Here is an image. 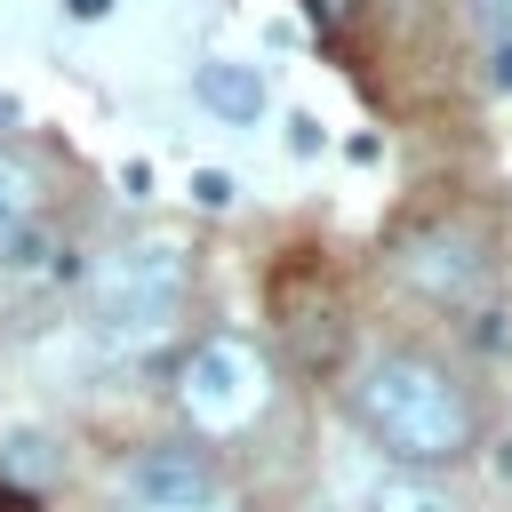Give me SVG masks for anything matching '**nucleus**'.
Wrapping results in <instances>:
<instances>
[{
  "label": "nucleus",
  "mask_w": 512,
  "mask_h": 512,
  "mask_svg": "<svg viewBox=\"0 0 512 512\" xmlns=\"http://www.w3.org/2000/svg\"><path fill=\"white\" fill-rule=\"evenodd\" d=\"M352 416L368 440L400 464H456L472 448V400L464 384L424 352H376L352 376Z\"/></svg>",
  "instance_id": "f257e3e1"
},
{
  "label": "nucleus",
  "mask_w": 512,
  "mask_h": 512,
  "mask_svg": "<svg viewBox=\"0 0 512 512\" xmlns=\"http://www.w3.org/2000/svg\"><path fill=\"white\" fill-rule=\"evenodd\" d=\"M184 312V248L168 240H136V248H112L104 272L88 280V320L112 352H144L176 328Z\"/></svg>",
  "instance_id": "f03ea898"
},
{
  "label": "nucleus",
  "mask_w": 512,
  "mask_h": 512,
  "mask_svg": "<svg viewBox=\"0 0 512 512\" xmlns=\"http://www.w3.org/2000/svg\"><path fill=\"white\" fill-rule=\"evenodd\" d=\"M264 392H272V376H264V360H256L240 336L192 344V360H184V408H192L200 424H248V416L264 408Z\"/></svg>",
  "instance_id": "7ed1b4c3"
},
{
  "label": "nucleus",
  "mask_w": 512,
  "mask_h": 512,
  "mask_svg": "<svg viewBox=\"0 0 512 512\" xmlns=\"http://www.w3.org/2000/svg\"><path fill=\"white\" fill-rule=\"evenodd\" d=\"M392 264H400V280H408L424 304H480V296H488V248H480L464 224L408 232Z\"/></svg>",
  "instance_id": "20e7f679"
},
{
  "label": "nucleus",
  "mask_w": 512,
  "mask_h": 512,
  "mask_svg": "<svg viewBox=\"0 0 512 512\" xmlns=\"http://www.w3.org/2000/svg\"><path fill=\"white\" fill-rule=\"evenodd\" d=\"M120 496L136 512H216V472L192 448H144L120 472Z\"/></svg>",
  "instance_id": "39448f33"
},
{
  "label": "nucleus",
  "mask_w": 512,
  "mask_h": 512,
  "mask_svg": "<svg viewBox=\"0 0 512 512\" xmlns=\"http://www.w3.org/2000/svg\"><path fill=\"white\" fill-rule=\"evenodd\" d=\"M192 96H200L216 120L248 128V120L264 112V72H256V64H232V56H208V64L192 72Z\"/></svg>",
  "instance_id": "423d86ee"
},
{
  "label": "nucleus",
  "mask_w": 512,
  "mask_h": 512,
  "mask_svg": "<svg viewBox=\"0 0 512 512\" xmlns=\"http://www.w3.org/2000/svg\"><path fill=\"white\" fill-rule=\"evenodd\" d=\"M32 216H40V168L32 160H16V152H0V232H32Z\"/></svg>",
  "instance_id": "0eeeda50"
},
{
  "label": "nucleus",
  "mask_w": 512,
  "mask_h": 512,
  "mask_svg": "<svg viewBox=\"0 0 512 512\" xmlns=\"http://www.w3.org/2000/svg\"><path fill=\"white\" fill-rule=\"evenodd\" d=\"M368 512H448V504H440L424 480H376V488H368Z\"/></svg>",
  "instance_id": "6e6552de"
},
{
  "label": "nucleus",
  "mask_w": 512,
  "mask_h": 512,
  "mask_svg": "<svg viewBox=\"0 0 512 512\" xmlns=\"http://www.w3.org/2000/svg\"><path fill=\"white\" fill-rule=\"evenodd\" d=\"M0 464H8L16 480H40V472H48V440H40V432H16V440L0 448Z\"/></svg>",
  "instance_id": "1a4fd4ad"
},
{
  "label": "nucleus",
  "mask_w": 512,
  "mask_h": 512,
  "mask_svg": "<svg viewBox=\"0 0 512 512\" xmlns=\"http://www.w3.org/2000/svg\"><path fill=\"white\" fill-rule=\"evenodd\" d=\"M192 200L200 208H232V176L224 168H192Z\"/></svg>",
  "instance_id": "9d476101"
},
{
  "label": "nucleus",
  "mask_w": 512,
  "mask_h": 512,
  "mask_svg": "<svg viewBox=\"0 0 512 512\" xmlns=\"http://www.w3.org/2000/svg\"><path fill=\"white\" fill-rule=\"evenodd\" d=\"M304 8H312V24H328V32L352 16V0H304Z\"/></svg>",
  "instance_id": "9b49d317"
},
{
  "label": "nucleus",
  "mask_w": 512,
  "mask_h": 512,
  "mask_svg": "<svg viewBox=\"0 0 512 512\" xmlns=\"http://www.w3.org/2000/svg\"><path fill=\"white\" fill-rule=\"evenodd\" d=\"M288 144L296 152H320V120H288Z\"/></svg>",
  "instance_id": "f8f14e48"
},
{
  "label": "nucleus",
  "mask_w": 512,
  "mask_h": 512,
  "mask_svg": "<svg viewBox=\"0 0 512 512\" xmlns=\"http://www.w3.org/2000/svg\"><path fill=\"white\" fill-rule=\"evenodd\" d=\"M488 80H496V88H512V40H496V56H488Z\"/></svg>",
  "instance_id": "ddd939ff"
},
{
  "label": "nucleus",
  "mask_w": 512,
  "mask_h": 512,
  "mask_svg": "<svg viewBox=\"0 0 512 512\" xmlns=\"http://www.w3.org/2000/svg\"><path fill=\"white\" fill-rule=\"evenodd\" d=\"M64 8H72V16H80V24H88V16H104V8H112V0H64Z\"/></svg>",
  "instance_id": "4468645a"
},
{
  "label": "nucleus",
  "mask_w": 512,
  "mask_h": 512,
  "mask_svg": "<svg viewBox=\"0 0 512 512\" xmlns=\"http://www.w3.org/2000/svg\"><path fill=\"white\" fill-rule=\"evenodd\" d=\"M480 16H488V24H504V16H512V0H480Z\"/></svg>",
  "instance_id": "2eb2a0df"
},
{
  "label": "nucleus",
  "mask_w": 512,
  "mask_h": 512,
  "mask_svg": "<svg viewBox=\"0 0 512 512\" xmlns=\"http://www.w3.org/2000/svg\"><path fill=\"white\" fill-rule=\"evenodd\" d=\"M16 248H24V240H16V232H0V264H16Z\"/></svg>",
  "instance_id": "dca6fc26"
},
{
  "label": "nucleus",
  "mask_w": 512,
  "mask_h": 512,
  "mask_svg": "<svg viewBox=\"0 0 512 512\" xmlns=\"http://www.w3.org/2000/svg\"><path fill=\"white\" fill-rule=\"evenodd\" d=\"M496 472H504V480H512V440H504V448H496Z\"/></svg>",
  "instance_id": "f3484780"
}]
</instances>
